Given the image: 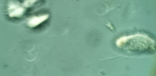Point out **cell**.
<instances>
[{"mask_svg":"<svg viewBox=\"0 0 156 76\" xmlns=\"http://www.w3.org/2000/svg\"><path fill=\"white\" fill-rule=\"evenodd\" d=\"M116 46L122 50L136 54H147L155 52V42L147 35L136 34L119 38Z\"/></svg>","mask_w":156,"mask_h":76,"instance_id":"cell-1","label":"cell"},{"mask_svg":"<svg viewBox=\"0 0 156 76\" xmlns=\"http://www.w3.org/2000/svg\"><path fill=\"white\" fill-rule=\"evenodd\" d=\"M24 11H25V9L22 7H20L16 4L12 3L11 6L9 7V16L11 17H19L22 16Z\"/></svg>","mask_w":156,"mask_h":76,"instance_id":"cell-2","label":"cell"},{"mask_svg":"<svg viewBox=\"0 0 156 76\" xmlns=\"http://www.w3.org/2000/svg\"><path fill=\"white\" fill-rule=\"evenodd\" d=\"M48 16H49L48 15H45L41 16L33 17L28 21L27 25L30 27H35L36 26H38V25H40L41 23L46 20L48 18Z\"/></svg>","mask_w":156,"mask_h":76,"instance_id":"cell-3","label":"cell"},{"mask_svg":"<svg viewBox=\"0 0 156 76\" xmlns=\"http://www.w3.org/2000/svg\"><path fill=\"white\" fill-rule=\"evenodd\" d=\"M35 2V1H26L24 2L23 5H24V7H30Z\"/></svg>","mask_w":156,"mask_h":76,"instance_id":"cell-4","label":"cell"}]
</instances>
